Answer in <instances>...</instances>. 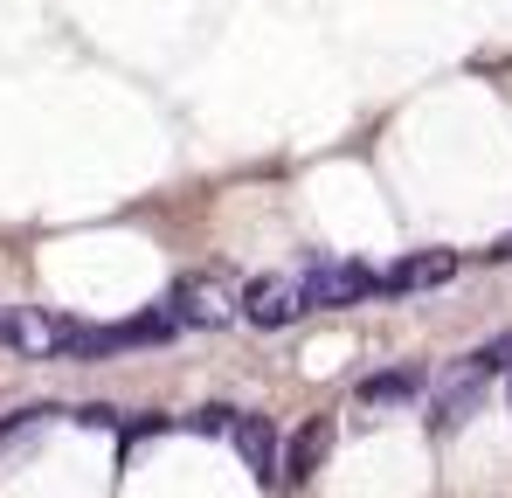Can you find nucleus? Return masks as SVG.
<instances>
[{
	"mask_svg": "<svg viewBox=\"0 0 512 498\" xmlns=\"http://www.w3.org/2000/svg\"><path fill=\"white\" fill-rule=\"evenodd\" d=\"M485 388H492V374H478L471 360H457L450 374H436L429 381V402H423V422L436 436H450V429H464L471 415L485 409Z\"/></svg>",
	"mask_w": 512,
	"mask_h": 498,
	"instance_id": "2",
	"label": "nucleus"
},
{
	"mask_svg": "<svg viewBox=\"0 0 512 498\" xmlns=\"http://www.w3.org/2000/svg\"><path fill=\"white\" fill-rule=\"evenodd\" d=\"M326 457H333V422H326V415H312V422L284 443V485H305Z\"/></svg>",
	"mask_w": 512,
	"mask_h": 498,
	"instance_id": "8",
	"label": "nucleus"
},
{
	"mask_svg": "<svg viewBox=\"0 0 512 498\" xmlns=\"http://www.w3.org/2000/svg\"><path fill=\"white\" fill-rule=\"evenodd\" d=\"M457 277V249H409L402 263L381 270V298H402V291H436Z\"/></svg>",
	"mask_w": 512,
	"mask_h": 498,
	"instance_id": "6",
	"label": "nucleus"
},
{
	"mask_svg": "<svg viewBox=\"0 0 512 498\" xmlns=\"http://www.w3.org/2000/svg\"><path fill=\"white\" fill-rule=\"evenodd\" d=\"M236 422H243V409H229V402H208V409L180 415V429H194V436H236Z\"/></svg>",
	"mask_w": 512,
	"mask_h": 498,
	"instance_id": "9",
	"label": "nucleus"
},
{
	"mask_svg": "<svg viewBox=\"0 0 512 498\" xmlns=\"http://www.w3.org/2000/svg\"><path fill=\"white\" fill-rule=\"evenodd\" d=\"M353 395H360L367 409H409L416 395H429V374L423 367H381V374H367Z\"/></svg>",
	"mask_w": 512,
	"mask_h": 498,
	"instance_id": "7",
	"label": "nucleus"
},
{
	"mask_svg": "<svg viewBox=\"0 0 512 498\" xmlns=\"http://www.w3.org/2000/svg\"><path fill=\"white\" fill-rule=\"evenodd\" d=\"M305 291H312V305H360V298H381V270L374 263H305Z\"/></svg>",
	"mask_w": 512,
	"mask_h": 498,
	"instance_id": "3",
	"label": "nucleus"
},
{
	"mask_svg": "<svg viewBox=\"0 0 512 498\" xmlns=\"http://www.w3.org/2000/svg\"><path fill=\"white\" fill-rule=\"evenodd\" d=\"M167 312L180 319V326H208V332L229 326V319H243V312L229 305V291H222L215 277H180V284L167 291Z\"/></svg>",
	"mask_w": 512,
	"mask_h": 498,
	"instance_id": "4",
	"label": "nucleus"
},
{
	"mask_svg": "<svg viewBox=\"0 0 512 498\" xmlns=\"http://www.w3.org/2000/svg\"><path fill=\"white\" fill-rule=\"evenodd\" d=\"M229 443H236V457L250 464L256 485H284V436H277V422H270V415H243Z\"/></svg>",
	"mask_w": 512,
	"mask_h": 498,
	"instance_id": "5",
	"label": "nucleus"
},
{
	"mask_svg": "<svg viewBox=\"0 0 512 498\" xmlns=\"http://www.w3.org/2000/svg\"><path fill=\"white\" fill-rule=\"evenodd\" d=\"M236 312H243L250 326H263V332H277V326H291V319H305V312H312L305 270H277V277H256V284H243V291H236Z\"/></svg>",
	"mask_w": 512,
	"mask_h": 498,
	"instance_id": "1",
	"label": "nucleus"
},
{
	"mask_svg": "<svg viewBox=\"0 0 512 498\" xmlns=\"http://www.w3.org/2000/svg\"><path fill=\"white\" fill-rule=\"evenodd\" d=\"M492 256H499V263H512V236H499V249H492Z\"/></svg>",
	"mask_w": 512,
	"mask_h": 498,
	"instance_id": "12",
	"label": "nucleus"
},
{
	"mask_svg": "<svg viewBox=\"0 0 512 498\" xmlns=\"http://www.w3.org/2000/svg\"><path fill=\"white\" fill-rule=\"evenodd\" d=\"M471 367H478V374H512V332H499V339H485V346L471 353Z\"/></svg>",
	"mask_w": 512,
	"mask_h": 498,
	"instance_id": "10",
	"label": "nucleus"
},
{
	"mask_svg": "<svg viewBox=\"0 0 512 498\" xmlns=\"http://www.w3.org/2000/svg\"><path fill=\"white\" fill-rule=\"evenodd\" d=\"M7 332H14V312H7V305H0V346H7Z\"/></svg>",
	"mask_w": 512,
	"mask_h": 498,
	"instance_id": "11",
	"label": "nucleus"
}]
</instances>
